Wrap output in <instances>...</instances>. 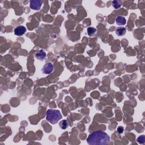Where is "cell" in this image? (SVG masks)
Returning <instances> with one entry per match:
<instances>
[{"label":"cell","mask_w":145,"mask_h":145,"mask_svg":"<svg viewBox=\"0 0 145 145\" xmlns=\"http://www.w3.org/2000/svg\"><path fill=\"white\" fill-rule=\"evenodd\" d=\"M112 6L115 9H118L121 6V4L120 2L117 1H113L112 2Z\"/></svg>","instance_id":"cell-11"},{"label":"cell","mask_w":145,"mask_h":145,"mask_svg":"<svg viewBox=\"0 0 145 145\" xmlns=\"http://www.w3.org/2000/svg\"><path fill=\"white\" fill-rule=\"evenodd\" d=\"M137 141H138V143H141V144H143L145 142V137L144 136H141L139 137L138 139H137Z\"/></svg>","instance_id":"cell-12"},{"label":"cell","mask_w":145,"mask_h":145,"mask_svg":"<svg viewBox=\"0 0 145 145\" xmlns=\"http://www.w3.org/2000/svg\"><path fill=\"white\" fill-rule=\"evenodd\" d=\"M53 70V65L51 62H48L43 68L42 72L43 73L46 74H49L52 72Z\"/></svg>","instance_id":"cell-4"},{"label":"cell","mask_w":145,"mask_h":145,"mask_svg":"<svg viewBox=\"0 0 145 145\" xmlns=\"http://www.w3.org/2000/svg\"><path fill=\"white\" fill-rule=\"evenodd\" d=\"M42 5V1L40 0H32L30 2V6L34 10H39Z\"/></svg>","instance_id":"cell-3"},{"label":"cell","mask_w":145,"mask_h":145,"mask_svg":"<svg viewBox=\"0 0 145 145\" xmlns=\"http://www.w3.org/2000/svg\"><path fill=\"white\" fill-rule=\"evenodd\" d=\"M96 32V29L94 27H88L87 29V34L89 36H91V35L95 34Z\"/></svg>","instance_id":"cell-10"},{"label":"cell","mask_w":145,"mask_h":145,"mask_svg":"<svg viewBox=\"0 0 145 145\" xmlns=\"http://www.w3.org/2000/svg\"><path fill=\"white\" fill-rule=\"evenodd\" d=\"M126 32V30L125 27H120L117 28L116 30V34L119 36H123V35H124L125 34Z\"/></svg>","instance_id":"cell-8"},{"label":"cell","mask_w":145,"mask_h":145,"mask_svg":"<svg viewBox=\"0 0 145 145\" xmlns=\"http://www.w3.org/2000/svg\"><path fill=\"white\" fill-rule=\"evenodd\" d=\"M117 131L120 134L123 133V131H124V128L122 126H119L118 128H117Z\"/></svg>","instance_id":"cell-13"},{"label":"cell","mask_w":145,"mask_h":145,"mask_svg":"<svg viewBox=\"0 0 145 145\" xmlns=\"http://www.w3.org/2000/svg\"><path fill=\"white\" fill-rule=\"evenodd\" d=\"M110 141L108 135L102 131H96L89 135L87 143L90 145H105Z\"/></svg>","instance_id":"cell-1"},{"label":"cell","mask_w":145,"mask_h":145,"mask_svg":"<svg viewBox=\"0 0 145 145\" xmlns=\"http://www.w3.org/2000/svg\"><path fill=\"white\" fill-rule=\"evenodd\" d=\"M116 23L119 26H124L126 24V19L124 17L122 16H118L116 19Z\"/></svg>","instance_id":"cell-7"},{"label":"cell","mask_w":145,"mask_h":145,"mask_svg":"<svg viewBox=\"0 0 145 145\" xmlns=\"http://www.w3.org/2000/svg\"><path fill=\"white\" fill-rule=\"evenodd\" d=\"M59 126H60L61 129H66L68 127V123L67 120H63L59 123Z\"/></svg>","instance_id":"cell-9"},{"label":"cell","mask_w":145,"mask_h":145,"mask_svg":"<svg viewBox=\"0 0 145 145\" xmlns=\"http://www.w3.org/2000/svg\"><path fill=\"white\" fill-rule=\"evenodd\" d=\"M61 118L62 115L59 111L54 110V109H49L47 111L46 120L50 124H56Z\"/></svg>","instance_id":"cell-2"},{"label":"cell","mask_w":145,"mask_h":145,"mask_svg":"<svg viewBox=\"0 0 145 145\" xmlns=\"http://www.w3.org/2000/svg\"><path fill=\"white\" fill-rule=\"evenodd\" d=\"M26 32V29L24 26H19L14 29V34L18 36H22Z\"/></svg>","instance_id":"cell-5"},{"label":"cell","mask_w":145,"mask_h":145,"mask_svg":"<svg viewBox=\"0 0 145 145\" xmlns=\"http://www.w3.org/2000/svg\"><path fill=\"white\" fill-rule=\"evenodd\" d=\"M35 56L36 57L37 59L39 60H44L45 59V58H46L47 55L46 53H45L44 50L41 49L37 51L35 54Z\"/></svg>","instance_id":"cell-6"}]
</instances>
